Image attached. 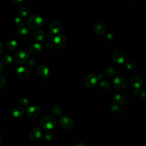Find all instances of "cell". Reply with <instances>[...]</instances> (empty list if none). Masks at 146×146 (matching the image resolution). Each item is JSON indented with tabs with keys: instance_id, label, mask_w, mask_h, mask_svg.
Segmentation results:
<instances>
[{
	"instance_id": "cell-15",
	"label": "cell",
	"mask_w": 146,
	"mask_h": 146,
	"mask_svg": "<svg viewBox=\"0 0 146 146\" xmlns=\"http://www.w3.org/2000/svg\"><path fill=\"white\" fill-rule=\"evenodd\" d=\"M17 74L18 76L22 80H25L29 77V71L25 67H19L17 70Z\"/></svg>"
},
{
	"instance_id": "cell-36",
	"label": "cell",
	"mask_w": 146,
	"mask_h": 146,
	"mask_svg": "<svg viewBox=\"0 0 146 146\" xmlns=\"http://www.w3.org/2000/svg\"><path fill=\"white\" fill-rule=\"evenodd\" d=\"M140 95L141 98L144 100H146V94H145V90L143 89L140 92Z\"/></svg>"
},
{
	"instance_id": "cell-1",
	"label": "cell",
	"mask_w": 146,
	"mask_h": 146,
	"mask_svg": "<svg viewBox=\"0 0 146 146\" xmlns=\"http://www.w3.org/2000/svg\"><path fill=\"white\" fill-rule=\"evenodd\" d=\"M44 23V21L43 18L38 14H33L30 15L27 21L28 26L33 30L40 29L43 26Z\"/></svg>"
},
{
	"instance_id": "cell-41",
	"label": "cell",
	"mask_w": 146,
	"mask_h": 146,
	"mask_svg": "<svg viewBox=\"0 0 146 146\" xmlns=\"http://www.w3.org/2000/svg\"><path fill=\"white\" fill-rule=\"evenodd\" d=\"M76 146H87V145L83 143H78L76 145Z\"/></svg>"
},
{
	"instance_id": "cell-4",
	"label": "cell",
	"mask_w": 146,
	"mask_h": 146,
	"mask_svg": "<svg viewBox=\"0 0 146 146\" xmlns=\"http://www.w3.org/2000/svg\"><path fill=\"white\" fill-rule=\"evenodd\" d=\"M98 80H99L97 75L93 73H91L86 76L84 80V82L86 87L88 88H92L94 87L97 84Z\"/></svg>"
},
{
	"instance_id": "cell-25",
	"label": "cell",
	"mask_w": 146,
	"mask_h": 146,
	"mask_svg": "<svg viewBox=\"0 0 146 146\" xmlns=\"http://www.w3.org/2000/svg\"><path fill=\"white\" fill-rule=\"evenodd\" d=\"M18 13L19 15H21L22 17H27L30 14V10L29 9L25 7H22L19 9Z\"/></svg>"
},
{
	"instance_id": "cell-10",
	"label": "cell",
	"mask_w": 146,
	"mask_h": 146,
	"mask_svg": "<svg viewBox=\"0 0 146 146\" xmlns=\"http://www.w3.org/2000/svg\"><path fill=\"white\" fill-rule=\"evenodd\" d=\"M36 74L40 78L46 79L50 76V70L45 65H39L36 70Z\"/></svg>"
},
{
	"instance_id": "cell-29",
	"label": "cell",
	"mask_w": 146,
	"mask_h": 146,
	"mask_svg": "<svg viewBox=\"0 0 146 146\" xmlns=\"http://www.w3.org/2000/svg\"><path fill=\"white\" fill-rule=\"evenodd\" d=\"M27 61V66L30 68H34L36 67V62L34 59H28Z\"/></svg>"
},
{
	"instance_id": "cell-35",
	"label": "cell",
	"mask_w": 146,
	"mask_h": 146,
	"mask_svg": "<svg viewBox=\"0 0 146 146\" xmlns=\"http://www.w3.org/2000/svg\"><path fill=\"white\" fill-rule=\"evenodd\" d=\"M54 46V43L51 41V40H48V42H47L45 44V47L47 49V50H50Z\"/></svg>"
},
{
	"instance_id": "cell-23",
	"label": "cell",
	"mask_w": 146,
	"mask_h": 146,
	"mask_svg": "<svg viewBox=\"0 0 146 146\" xmlns=\"http://www.w3.org/2000/svg\"><path fill=\"white\" fill-rule=\"evenodd\" d=\"M29 29L25 26H21L18 29V33L20 35L26 36L29 34Z\"/></svg>"
},
{
	"instance_id": "cell-37",
	"label": "cell",
	"mask_w": 146,
	"mask_h": 146,
	"mask_svg": "<svg viewBox=\"0 0 146 146\" xmlns=\"http://www.w3.org/2000/svg\"><path fill=\"white\" fill-rule=\"evenodd\" d=\"M52 39H54V35L51 33H48L47 34V39L48 40H51Z\"/></svg>"
},
{
	"instance_id": "cell-45",
	"label": "cell",
	"mask_w": 146,
	"mask_h": 146,
	"mask_svg": "<svg viewBox=\"0 0 146 146\" xmlns=\"http://www.w3.org/2000/svg\"><path fill=\"white\" fill-rule=\"evenodd\" d=\"M1 140H2V137H1V134H0V143H1Z\"/></svg>"
},
{
	"instance_id": "cell-7",
	"label": "cell",
	"mask_w": 146,
	"mask_h": 146,
	"mask_svg": "<svg viewBox=\"0 0 146 146\" xmlns=\"http://www.w3.org/2000/svg\"><path fill=\"white\" fill-rule=\"evenodd\" d=\"M29 57V53L27 51L20 50L15 56V61L18 64H23L28 60Z\"/></svg>"
},
{
	"instance_id": "cell-6",
	"label": "cell",
	"mask_w": 146,
	"mask_h": 146,
	"mask_svg": "<svg viewBox=\"0 0 146 146\" xmlns=\"http://www.w3.org/2000/svg\"><path fill=\"white\" fill-rule=\"evenodd\" d=\"M41 113V108L38 105H33L29 107L27 111L26 114L30 119H35L39 116Z\"/></svg>"
},
{
	"instance_id": "cell-14",
	"label": "cell",
	"mask_w": 146,
	"mask_h": 146,
	"mask_svg": "<svg viewBox=\"0 0 146 146\" xmlns=\"http://www.w3.org/2000/svg\"><path fill=\"white\" fill-rule=\"evenodd\" d=\"M42 136V130L39 128L33 129L30 132V138L33 141L38 140Z\"/></svg>"
},
{
	"instance_id": "cell-24",
	"label": "cell",
	"mask_w": 146,
	"mask_h": 146,
	"mask_svg": "<svg viewBox=\"0 0 146 146\" xmlns=\"http://www.w3.org/2000/svg\"><path fill=\"white\" fill-rule=\"evenodd\" d=\"M105 74L109 77H113L116 75V70L112 67H107L105 69Z\"/></svg>"
},
{
	"instance_id": "cell-42",
	"label": "cell",
	"mask_w": 146,
	"mask_h": 146,
	"mask_svg": "<svg viewBox=\"0 0 146 146\" xmlns=\"http://www.w3.org/2000/svg\"><path fill=\"white\" fill-rule=\"evenodd\" d=\"M3 70V64H2L1 62H0V74L2 72Z\"/></svg>"
},
{
	"instance_id": "cell-9",
	"label": "cell",
	"mask_w": 146,
	"mask_h": 146,
	"mask_svg": "<svg viewBox=\"0 0 146 146\" xmlns=\"http://www.w3.org/2000/svg\"><path fill=\"white\" fill-rule=\"evenodd\" d=\"M125 55L120 51H115L112 55V59L116 64H122L125 60Z\"/></svg>"
},
{
	"instance_id": "cell-16",
	"label": "cell",
	"mask_w": 146,
	"mask_h": 146,
	"mask_svg": "<svg viewBox=\"0 0 146 146\" xmlns=\"http://www.w3.org/2000/svg\"><path fill=\"white\" fill-rule=\"evenodd\" d=\"M42 50V46L38 43L32 44L30 47V52L33 55L39 54Z\"/></svg>"
},
{
	"instance_id": "cell-28",
	"label": "cell",
	"mask_w": 146,
	"mask_h": 146,
	"mask_svg": "<svg viewBox=\"0 0 146 146\" xmlns=\"http://www.w3.org/2000/svg\"><path fill=\"white\" fill-rule=\"evenodd\" d=\"M44 139L47 141H52L54 139V136L52 133L50 132H47L44 135Z\"/></svg>"
},
{
	"instance_id": "cell-2",
	"label": "cell",
	"mask_w": 146,
	"mask_h": 146,
	"mask_svg": "<svg viewBox=\"0 0 146 146\" xmlns=\"http://www.w3.org/2000/svg\"><path fill=\"white\" fill-rule=\"evenodd\" d=\"M56 124L55 119L51 116H46L42 119L40 125L42 128L46 129H51L54 128Z\"/></svg>"
},
{
	"instance_id": "cell-34",
	"label": "cell",
	"mask_w": 146,
	"mask_h": 146,
	"mask_svg": "<svg viewBox=\"0 0 146 146\" xmlns=\"http://www.w3.org/2000/svg\"><path fill=\"white\" fill-rule=\"evenodd\" d=\"M104 38L107 41H112L113 39V35L111 33H107L105 34Z\"/></svg>"
},
{
	"instance_id": "cell-40",
	"label": "cell",
	"mask_w": 146,
	"mask_h": 146,
	"mask_svg": "<svg viewBox=\"0 0 146 146\" xmlns=\"http://www.w3.org/2000/svg\"><path fill=\"white\" fill-rule=\"evenodd\" d=\"M140 91L139 90V89H136V88H135V90H133V93L135 95H138L139 94Z\"/></svg>"
},
{
	"instance_id": "cell-20",
	"label": "cell",
	"mask_w": 146,
	"mask_h": 146,
	"mask_svg": "<svg viewBox=\"0 0 146 146\" xmlns=\"http://www.w3.org/2000/svg\"><path fill=\"white\" fill-rule=\"evenodd\" d=\"M18 46V42H17V40H14V39H10L9 40L6 44V48L10 51H13L14 50H15Z\"/></svg>"
},
{
	"instance_id": "cell-19",
	"label": "cell",
	"mask_w": 146,
	"mask_h": 146,
	"mask_svg": "<svg viewBox=\"0 0 146 146\" xmlns=\"http://www.w3.org/2000/svg\"><path fill=\"white\" fill-rule=\"evenodd\" d=\"M45 37L44 33L42 30H36L34 33V38L35 40L40 42L42 41Z\"/></svg>"
},
{
	"instance_id": "cell-8",
	"label": "cell",
	"mask_w": 146,
	"mask_h": 146,
	"mask_svg": "<svg viewBox=\"0 0 146 146\" xmlns=\"http://www.w3.org/2000/svg\"><path fill=\"white\" fill-rule=\"evenodd\" d=\"M59 123L61 127L64 129H71L74 125L73 120L69 116H62L59 120Z\"/></svg>"
},
{
	"instance_id": "cell-32",
	"label": "cell",
	"mask_w": 146,
	"mask_h": 146,
	"mask_svg": "<svg viewBox=\"0 0 146 146\" xmlns=\"http://www.w3.org/2000/svg\"><path fill=\"white\" fill-rule=\"evenodd\" d=\"M14 23L18 26H21L23 24V19L20 17H16L14 19Z\"/></svg>"
},
{
	"instance_id": "cell-26",
	"label": "cell",
	"mask_w": 146,
	"mask_h": 146,
	"mask_svg": "<svg viewBox=\"0 0 146 146\" xmlns=\"http://www.w3.org/2000/svg\"><path fill=\"white\" fill-rule=\"evenodd\" d=\"M13 61V58L11 55L9 54L5 55L2 58V62L5 64H9Z\"/></svg>"
},
{
	"instance_id": "cell-13",
	"label": "cell",
	"mask_w": 146,
	"mask_h": 146,
	"mask_svg": "<svg viewBox=\"0 0 146 146\" xmlns=\"http://www.w3.org/2000/svg\"><path fill=\"white\" fill-rule=\"evenodd\" d=\"M61 26L60 23L56 21H52L48 26V30L52 34H58L60 30Z\"/></svg>"
},
{
	"instance_id": "cell-22",
	"label": "cell",
	"mask_w": 146,
	"mask_h": 146,
	"mask_svg": "<svg viewBox=\"0 0 146 146\" xmlns=\"http://www.w3.org/2000/svg\"><path fill=\"white\" fill-rule=\"evenodd\" d=\"M52 113L57 116H59L62 114V108L58 104H55L52 107Z\"/></svg>"
},
{
	"instance_id": "cell-39",
	"label": "cell",
	"mask_w": 146,
	"mask_h": 146,
	"mask_svg": "<svg viewBox=\"0 0 146 146\" xmlns=\"http://www.w3.org/2000/svg\"><path fill=\"white\" fill-rule=\"evenodd\" d=\"M98 76V80H103L105 78V76L103 74H99Z\"/></svg>"
},
{
	"instance_id": "cell-5",
	"label": "cell",
	"mask_w": 146,
	"mask_h": 146,
	"mask_svg": "<svg viewBox=\"0 0 146 146\" xmlns=\"http://www.w3.org/2000/svg\"><path fill=\"white\" fill-rule=\"evenodd\" d=\"M113 85L115 89L123 90L127 86V80L123 76H117L113 80Z\"/></svg>"
},
{
	"instance_id": "cell-31",
	"label": "cell",
	"mask_w": 146,
	"mask_h": 146,
	"mask_svg": "<svg viewBox=\"0 0 146 146\" xmlns=\"http://www.w3.org/2000/svg\"><path fill=\"white\" fill-rule=\"evenodd\" d=\"M119 106L116 104H111L108 107V111L110 112H116L117 111V108H119Z\"/></svg>"
},
{
	"instance_id": "cell-3",
	"label": "cell",
	"mask_w": 146,
	"mask_h": 146,
	"mask_svg": "<svg viewBox=\"0 0 146 146\" xmlns=\"http://www.w3.org/2000/svg\"><path fill=\"white\" fill-rule=\"evenodd\" d=\"M54 44L56 48L58 49L63 48L67 44V37L62 34H58L55 37H54Z\"/></svg>"
},
{
	"instance_id": "cell-43",
	"label": "cell",
	"mask_w": 146,
	"mask_h": 146,
	"mask_svg": "<svg viewBox=\"0 0 146 146\" xmlns=\"http://www.w3.org/2000/svg\"><path fill=\"white\" fill-rule=\"evenodd\" d=\"M13 1L16 3H20L23 1V0H13Z\"/></svg>"
},
{
	"instance_id": "cell-21",
	"label": "cell",
	"mask_w": 146,
	"mask_h": 146,
	"mask_svg": "<svg viewBox=\"0 0 146 146\" xmlns=\"http://www.w3.org/2000/svg\"><path fill=\"white\" fill-rule=\"evenodd\" d=\"M99 88L101 91L107 92L110 88V84L107 81L102 80L99 84Z\"/></svg>"
},
{
	"instance_id": "cell-30",
	"label": "cell",
	"mask_w": 146,
	"mask_h": 146,
	"mask_svg": "<svg viewBox=\"0 0 146 146\" xmlns=\"http://www.w3.org/2000/svg\"><path fill=\"white\" fill-rule=\"evenodd\" d=\"M19 103L21 104V106H22V107H25L28 106V105L29 104L28 99L26 98H22L20 99L19 100Z\"/></svg>"
},
{
	"instance_id": "cell-44",
	"label": "cell",
	"mask_w": 146,
	"mask_h": 146,
	"mask_svg": "<svg viewBox=\"0 0 146 146\" xmlns=\"http://www.w3.org/2000/svg\"><path fill=\"white\" fill-rule=\"evenodd\" d=\"M3 50V45L1 42H0V53L2 52Z\"/></svg>"
},
{
	"instance_id": "cell-18",
	"label": "cell",
	"mask_w": 146,
	"mask_h": 146,
	"mask_svg": "<svg viewBox=\"0 0 146 146\" xmlns=\"http://www.w3.org/2000/svg\"><path fill=\"white\" fill-rule=\"evenodd\" d=\"M112 99L116 103L120 105H123L125 104L126 100L121 95L118 93H114L112 95Z\"/></svg>"
},
{
	"instance_id": "cell-27",
	"label": "cell",
	"mask_w": 146,
	"mask_h": 146,
	"mask_svg": "<svg viewBox=\"0 0 146 146\" xmlns=\"http://www.w3.org/2000/svg\"><path fill=\"white\" fill-rule=\"evenodd\" d=\"M125 67L127 68V69H128V70L130 71H133L136 68V65L135 64V63L132 61H128L126 62L125 63Z\"/></svg>"
},
{
	"instance_id": "cell-17",
	"label": "cell",
	"mask_w": 146,
	"mask_h": 146,
	"mask_svg": "<svg viewBox=\"0 0 146 146\" xmlns=\"http://www.w3.org/2000/svg\"><path fill=\"white\" fill-rule=\"evenodd\" d=\"M25 111L23 108L21 107H16L14 108L11 111L12 115L15 118H20L24 115Z\"/></svg>"
},
{
	"instance_id": "cell-33",
	"label": "cell",
	"mask_w": 146,
	"mask_h": 146,
	"mask_svg": "<svg viewBox=\"0 0 146 146\" xmlns=\"http://www.w3.org/2000/svg\"><path fill=\"white\" fill-rule=\"evenodd\" d=\"M6 80L3 76H0V89L3 88L6 84Z\"/></svg>"
},
{
	"instance_id": "cell-12",
	"label": "cell",
	"mask_w": 146,
	"mask_h": 146,
	"mask_svg": "<svg viewBox=\"0 0 146 146\" xmlns=\"http://www.w3.org/2000/svg\"><path fill=\"white\" fill-rule=\"evenodd\" d=\"M131 84L136 89H140L143 85V80L139 75H133L130 79Z\"/></svg>"
},
{
	"instance_id": "cell-38",
	"label": "cell",
	"mask_w": 146,
	"mask_h": 146,
	"mask_svg": "<svg viewBox=\"0 0 146 146\" xmlns=\"http://www.w3.org/2000/svg\"><path fill=\"white\" fill-rule=\"evenodd\" d=\"M117 112L119 114L122 115V114H123V113H124V109H123V108L119 107V108H118L117 110Z\"/></svg>"
},
{
	"instance_id": "cell-11",
	"label": "cell",
	"mask_w": 146,
	"mask_h": 146,
	"mask_svg": "<svg viewBox=\"0 0 146 146\" xmlns=\"http://www.w3.org/2000/svg\"><path fill=\"white\" fill-rule=\"evenodd\" d=\"M94 32L98 35L103 34L106 30V26L104 22L100 21L96 22L94 25Z\"/></svg>"
}]
</instances>
